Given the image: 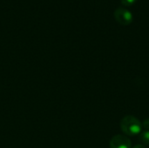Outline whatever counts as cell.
<instances>
[{
    "instance_id": "cell-1",
    "label": "cell",
    "mask_w": 149,
    "mask_h": 148,
    "mask_svg": "<svg viewBox=\"0 0 149 148\" xmlns=\"http://www.w3.org/2000/svg\"><path fill=\"white\" fill-rule=\"evenodd\" d=\"M120 129L127 135L135 136L142 132V124L136 117L127 115L121 120Z\"/></svg>"
},
{
    "instance_id": "cell-2",
    "label": "cell",
    "mask_w": 149,
    "mask_h": 148,
    "mask_svg": "<svg viewBox=\"0 0 149 148\" xmlns=\"http://www.w3.org/2000/svg\"><path fill=\"white\" fill-rule=\"evenodd\" d=\"M114 18L115 20L121 25H128L133 21V14L130 10L125 9V8H118L115 10L114 13Z\"/></svg>"
},
{
    "instance_id": "cell-3",
    "label": "cell",
    "mask_w": 149,
    "mask_h": 148,
    "mask_svg": "<svg viewBox=\"0 0 149 148\" xmlns=\"http://www.w3.org/2000/svg\"><path fill=\"white\" fill-rule=\"evenodd\" d=\"M109 147L110 148H131L132 144L127 136L118 134L112 138L109 143Z\"/></svg>"
},
{
    "instance_id": "cell-4",
    "label": "cell",
    "mask_w": 149,
    "mask_h": 148,
    "mask_svg": "<svg viewBox=\"0 0 149 148\" xmlns=\"http://www.w3.org/2000/svg\"><path fill=\"white\" fill-rule=\"evenodd\" d=\"M139 139L141 141L142 145L149 146V130H145V131L141 132L140 133Z\"/></svg>"
},
{
    "instance_id": "cell-5",
    "label": "cell",
    "mask_w": 149,
    "mask_h": 148,
    "mask_svg": "<svg viewBox=\"0 0 149 148\" xmlns=\"http://www.w3.org/2000/svg\"><path fill=\"white\" fill-rule=\"evenodd\" d=\"M137 0H120V3L125 5V6H130V5H133Z\"/></svg>"
},
{
    "instance_id": "cell-6",
    "label": "cell",
    "mask_w": 149,
    "mask_h": 148,
    "mask_svg": "<svg viewBox=\"0 0 149 148\" xmlns=\"http://www.w3.org/2000/svg\"><path fill=\"white\" fill-rule=\"evenodd\" d=\"M141 124H142V128L146 130H149V119H146Z\"/></svg>"
},
{
    "instance_id": "cell-7",
    "label": "cell",
    "mask_w": 149,
    "mask_h": 148,
    "mask_svg": "<svg viewBox=\"0 0 149 148\" xmlns=\"http://www.w3.org/2000/svg\"><path fill=\"white\" fill-rule=\"evenodd\" d=\"M133 148H147L144 145H142V144H138V145H135L134 147Z\"/></svg>"
}]
</instances>
